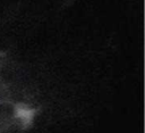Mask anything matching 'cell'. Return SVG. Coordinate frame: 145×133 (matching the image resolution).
Listing matches in <instances>:
<instances>
[{
	"instance_id": "cell-1",
	"label": "cell",
	"mask_w": 145,
	"mask_h": 133,
	"mask_svg": "<svg viewBox=\"0 0 145 133\" xmlns=\"http://www.w3.org/2000/svg\"><path fill=\"white\" fill-rule=\"evenodd\" d=\"M15 114L19 120L25 122V123L32 120V117H33V111L31 109H28L26 106H18L15 109Z\"/></svg>"
}]
</instances>
